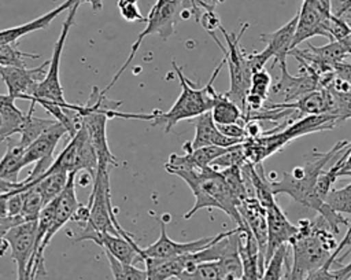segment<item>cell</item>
Wrapping results in <instances>:
<instances>
[{
  "mask_svg": "<svg viewBox=\"0 0 351 280\" xmlns=\"http://www.w3.org/2000/svg\"><path fill=\"white\" fill-rule=\"evenodd\" d=\"M97 169V156L85 126L81 124L80 129L70 137L62 152L53 159L47 170H63L67 173L85 172L92 178Z\"/></svg>",
  "mask_w": 351,
  "mask_h": 280,
  "instance_id": "cell-9",
  "label": "cell"
},
{
  "mask_svg": "<svg viewBox=\"0 0 351 280\" xmlns=\"http://www.w3.org/2000/svg\"><path fill=\"white\" fill-rule=\"evenodd\" d=\"M174 71L180 80L181 93L174 102V104L167 111L154 110L149 114H134V113H119L115 108L110 110V119L111 118H123V119H140L151 122L152 126H163L165 133H169L180 121L195 118L206 111H210L214 100L217 97V91L214 88V81L219 74L222 66L225 65V59L219 62L215 67L214 73L211 74L208 82L203 88H193L191 81L184 75L181 67L173 60L171 62Z\"/></svg>",
  "mask_w": 351,
  "mask_h": 280,
  "instance_id": "cell-2",
  "label": "cell"
},
{
  "mask_svg": "<svg viewBox=\"0 0 351 280\" xmlns=\"http://www.w3.org/2000/svg\"><path fill=\"white\" fill-rule=\"evenodd\" d=\"M335 264L333 259L328 261L325 265L318 268L317 270L311 272L304 280H340L335 270H332V265Z\"/></svg>",
  "mask_w": 351,
  "mask_h": 280,
  "instance_id": "cell-36",
  "label": "cell"
},
{
  "mask_svg": "<svg viewBox=\"0 0 351 280\" xmlns=\"http://www.w3.org/2000/svg\"><path fill=\"white\" fill-rule=\"evenodd\" d=\"M63 135H67L64 125L59 121H55L34 141H32L29 147H26L23 152V165L25 167L33 165V170L25 180H22L23 184L38 178L51 166V163L55 159V148L63 137Z\"/></svg>",
  "mask_w": 351,
  "mask_h": 280,
  "instance_id": "cell-10",
  "label": "cell"
},
{
  "mask_svg": "<svg viewBox=\"0 0 351 280\" xmlns=\"http://www.w3.org/2000/svg\"><path fill=\"white\" fill-rule=\"evenodd\" d=\"M159 225H160L159 237L152 244H149L144 248L140 247L138 254L141 257V261L144 258H159V259H162V258H174V257H180V255L196 253L199 250L206 248L207 246L217 242L218 239H221L225 235V232H222V233H218V235H214V236H206V237H200V239H196V240H192V242L181 243V242H176V240H173L167 236L166 222L163 220L159 221Z\"/></svg>",
  "mask_w": 351,
  "mask_h": 280,
  "instance_id": "cell-12",
  "label": "cell"
},
{
  "mask_svg": "<svg viewBox=\"0 0 351 280\" xmlns=\"http://www.w3.org/2000/svg\"><path fill=\"white\" fill-rule=\"evenodd\" d=\"M93 188L89 195L88 203V220L80 233L99 231L114 235H121L126 239L133 236L126 232L117 220L115 210L111 202V184H110V169L97 166L93 177Z\"/></svg>",
  "mask_w": 351,
  "mask_h": 280,
  "instance_id": "cell-5",
  "label": "cell"
},
{
  "mask_svg": "<svg viewBox=\"0 0 351 280\" xmlns=\"http://www.w3.org/2000/svg\"><path fill=\"white\" fill-rule=\"evenodd\" d=\"M223 0H184V8L191 12V16L197 22L203 11H215V7Z\"/></svg>",
  "mask_w": 351,
  "mask_h": 280,
  "instance_id": "cell-35",
  "label": "cell"
},
{
  "mask_svg": "<svg viewBox=\"0 0 351 280\" xmlns=\"http://www.w3.org/2000/svg\"><path fill=\"white\" fill-rule=\"evenodd\" d=\"M298 233L288 243L292 248V265L288 280H304L328 261L340 255L344 244L336 242V233L319 214L314 220H300Z\"/></svg>",
  "mask_w": 351,
  "mask_h": 280,
  "instance_id": "cell-1",
  "label": "cell"
},
{
  "mask_svg": "<svg viewBox=\"0 0 351 280\" xmlns=\"http://www.w3.org/2000/svg\"><path fill=\"white\" fill-rule=\"evenodd\" d=\"M75 177H77V173H69V178L64 189L60 192L58 198L53 199V203H55L53 220L48 231L43 236L41 242L37 244V247L33 251V255L29 264V270H27V280H36L37 276H41V275L45 276V264H44L45 248L48 247L49 242L56 235V232H59L66 225V222L71 220V217L74 215V213L81 205L75 194Z\"/></svg>",
  "mask_w": 351,
  "mask_h": 280,
  "instance_id": "cell-8",
  "label": "cell"
},
{
  "mask_svg": "<svg viewBox=\"0 0 351 280\" xmlns=\"http://www.w3.org/2000/svg\"><path fill=\"white\" fill-rule=\"evenodd\" d=\"M104 254L107 257L114 280H147L145 269H140L129 264H122L108 253H104Z\"/></svg>",
  "mask_w": 351,
  "mask_h": 280,
  "instance_id": "cell-30",
  "label": "cell"
},
{
  "mask_svg": "<svg viewBox=\"0 0 351 280\" xmlns=\"http://www.w3.org/2000/svg\"><path fill=\"white\" fill-rule=\"evenodd\" d=\"M82 0H77L69 10H67V16L62 25V30L59 34V38L56 40L52 51V56L49 59V65L47 69V73L40 82V85L36 89L34 96L29 100L30 107L27 111L33 113L36 104L41 103H53L60 107H71L73 104L66 102L63 96V86L60 84V59H62V52L66 44V38L69 36V32L74 23L78 7L81 5Z\"/></svg>",
  "mask_w": 351,
  "mask_h": 280,
  "instance_id": "cell-7",
  "label": "cell"
},
{
  "mask_svg": "<svg viewBox=\"0 0 351 280\" xmlns=\"http://www.w3.org/2000/svg\"><path fill=\"white\" fill-rule=\"evenodd\" d=\"M250 27V23H243L239 33H228L222 25L219 26L221 33L226 41V48L218 40L215 33H211V37L218 44L223 54L225 63L229 67V77H230V86L229 91L225 93L232 102H234L245 114V96L250 89L251 77L254 74L250 62L247 59V54H244L240 48V40L244 32Z\"/></svg>",
  "mask_w": 351,
  "mask_h": 280,
  "instance_id": "cell-6",
  "label": "cell"
},
{
  "mask_svg": "<svg viewBox=\"0 0 351 280\" xmlns=\"http://www.w3.org/2000/svg\"><path fill=\"white\" fill-rule=\"evenodd\" d=\"M89 3L93 12H99L103 8V0H82V3Z\"/></svg>",
  "mask_w": 351,
  "mask_h": 280,
  "instance_id": "cell-40",
  "label": "cell"
},
{
  "mask_svg": "<svg viewBox=\"0 0 351 280\" xmlns=\"http://www.w3.org/2000/svg\"><path fill=\"white\" fill-rule=\"evenodd\" d=\"M270 82H271V77H270L269 71L265 69H261L252 74L248 93L258 95L266 100L269 97Z\"/></svg>",
  "mask_w": 351,
  "mask_h": 280,
  "instance_id": "cell-33",
  "label": "cell"
},
{
  "mask_svg": "<svg viewBox=\"0 0 351 280\" xmlns=\"http://www.w3.org/2000/svg\"><path fill=\"white\" fill-rule=\"evenodd\" d=\"M346 280H351V273H350V275H348V277H347V279H346Z\"/></svg>",
  "mask_w": 351,
  "mask_h": 280,
  "instance_id": "cell-41",
  "label": "cell"
},
{
  "mask_svg": "<svg viewBox=\"0 0 351 280\" xmlns=\"http://www.w3.org/2000/svg\"><path fill=\"white\" fill-rule=\"evenodd\" d=\"M38 54L22 52L18 44H7L0 41V66H25V58H38Z\"/></svg>",
  "mask_w": 351,
  "mask_h": 280,
  "instance_id": "cell-32",
  "label": "cell"
},
{
  "mask_svg": "<svg viewBox=\"0 0 351 280\" xmlns=\"http://www.w3.org/2000/svg\"><path fill=\"white\" fill-rule=\"evenodd\" d=\"M26 121V113L15 106V99L0 93V141L19 135Z\"/></svg>",
  "mask_w": 351,
  "mask_h": 280,
  "instance_id": "cell-21",
  "label": "cell"
},
{
  "mask_svg": "<svg viewBox=\"0 0 351 280\" xmlns=\"http://www.w3.org/2000/svg\"><path fill=\"white\" fill-rule=\"evenodd\" d=\"M21 199H22V209H21V217L25 221H37L43 207L45 206V202L34 184V181L26 183L19 188Z\"/></svg>",
  "mask_w": 351,
  "mask_h": 280,
  "instance_id": "cell-27",
  "label": "cell"
},
{
  "mask_svg": "<svg viewBox=\"0 0 351 280\" xmlns=\"http://www.w3.org/2000/svg\"><path fill=\"white\" fill-rule=\"evenodd\" d=\"M25 148L18 141H10L4 155L0 159V178L11 183H19V172L23 165Z\"/></svg>",
  "mask_w": 351,
  "mask_h": 280,
  "instance_id": "cell-25",
  "label": "cell"
},
{
  "mask_svg": "<svg viewBox=\"0 0 351 280\" xmlns=\"http://www.w3.org/2000/svg\"><path fill=\"white\" fill-rule=\"evenodd\" d=\"M324 202L340 214H351V183L343 188H332Z\"/></svg>",
  "mask_w": 351,
  "mask_h": 280,
  "instance_id": "cell-31",
  "label": "cell"
},
{
  "mask_svg": "<svg viewBox=\"0 0 351 280\" xmlns=\"http://www.w3.org/2000/svg\"><path fill=\"white\" fill-rule=\"evenodd\" d=\"M333 71L339 78L351 85V63L341 60L333 66Z\"/></svg>",
  "mask_w": 351,
  "mask_h": 280,
  "instance_id": "cell-38",
  "label": "cell"
},
{
  "mask_svg": "<svg viewBox=\"0 0 351 280\" xmlns=\"http://www.w3.org/2000/svg\"><path fill=\"white\" fill-rule=\"evenodd\" d=\"M77 0H64L60 5L55 7L53 10L45 12L44 15L29 21L26 23L18 25V26H12L8 29H3L0 30V41L1 43H7V44H18V40L29 33L41 30V29H47L49 26V23L63 11H67Z\"/></svg>",
  "mask_w": 351,
  "mask_h": 280,
  "instance_id": "cell-20",
  "label": "cell"
},
{
  "mask_svg": "<svg viewBox=\"0 0 351 280\" xmlns=\"http://www.w3.org/2000/svg\"><path fill=\"white\" fill-rule=\"evenodd\" d=\"M211 117L217 125L243 124L247 125V117L243 110L232 102L225 93H217L214 104L210 110Z\"/></svg>",
  "mask_w": 351,
  "mask_h": 280,
  "instance_id": "cell-24",
  "label": "cell"
},
{
  "mask_svg": "<svg viewBox=\"0 0 351 280\" xmlns=\"http://www.w3.org/2000/svg\"><path fill=\"white\" fill-rule=\"evenodd\" d=\"M84 240H90L96 243L104 250V253H108L122 264L134 265L137 261H141V257L138 254L140 246H137L134 239H126L121 235L99 232V231L78 233L77 236H74V242H84Z\"/></svg>",
  "mask_w": 351,
  "mask_h": 280,
  "instance_id": "cell-14",
  "label": "cell"
},
{
  "mask_svg": "<svg viewBox=\"0 0 351 280\" xmlns=\"http://www.w3.org/2000/svg\"><path fill=\"white\" fill-rule=\"evenodd\" d=\"M178 280H223L218 261L200 262L186 268L178 276Z\"/></svg>",
  "mask_w": 351,
  "mask_h": 280,
  "instance_id": "cell-28",
  "label": "cell"
},
{
  "mask_svg": "<svg viewBox=\"0 0 351 280\" xmlns=\"http://www.w3.org/2000/svg\"><path fill=\"white\" fill-rule=\"evenodd\" d=\"M37 221H25L12 226L4 240L11 248V259L16 266V280H27L29 264L34 251Z\"/></svg>",
  "mask_w": 351,
  "mask_h": 280,
  "instance_id": "cell-13",
  "label": "cell"
},
{
  "mask_svg": "<svg viewBox=\"0 0 351 280\" xmlns=\"http://www.w3.org/2000/svg\"><path fill=\"white\" fill-rule=\"evenodd\" d=\"M233 280H241V279H233Z\"/></svg>",
  "mask_w": 351,
  "mask_h": 280,
  "instance_id": "cell-42",
  "label": "cell"
},
{
  "mask_svg": "<svg viewBox=\"0 0 351 280\" xmlns=\"http://www.w3.org/2000/svg\"><path fill=\"white\" fill-rule=\"evenodd\" d=\"M296 23H298V14L280 29L271 33H265L259 37L261 41L266 43L265 48H267L271 54L273 66L287 63V58L289 55V51L292 49Z\"/></svg>",
  "mask_w": 351,
  "mask_h": 280,
  "instance_id": "cell-19",
  "label": "cell"
},
{
  "mask_svg": "<svg viewBox=\"0 0 351 280\" xmlns=\"http://www.w3.org/2000/svg\"><path fill=\"white\" fill-rule=\"evenodd\" d=\"M167 173L182 178L195 196V205L184 214L185 220L191 218L200 209H219L237 222L239 228L247 232L239 213L241 202L219 170L206 166L200 169H171Z\"/></svg>",
  "mask_w": 351,
  "mask_h": 280,
  "instance_id": "cell-3",
  "label": "cell"
},
{
  "mask_svg": "<svg viewBox=\"0 0 351 280\" xmlns=\"http://www.w3.org/2000/svg\"><path fill=\"white\" fill-rule=\"evenodd\" d=\"M23 183L19 181V183H11V181H5L3 178H0V192H7V191H11V189H15V188H19L22 187Z\"/></svg>",
  "mask_w": 351,
  "mask_h": 280,
  "instance_id": "cell-39",
  "label": "cell"
},
{
  "mask_svg": "<svg viewBox=\"0 0 351 280\" xmlns=\"http://www.w3.org/2000/svg\"><path fill=\"white\" fill-rule=\"evenodd\" d=\"M330 96V115L337 124L351 118V85L339 78L336 74L326 86Z\"/></svg>",
  "mask_w": 351,
  "mask_h": 280,
  "instance_id": "cell-22",
  "label": "cell"
},
{
  "mask_svg": "<svg viewBox=\"0 0 351 280\" xmlns=\"http://www.w3.org/2000/svg\"><path fill=\"white\" fill-rule=\"evenodd\" d=\"M195 124V137L192 141H188L191 148H199L206 145H219V147H230L239 143H243L236 139L226 137L214 122L211 113L206 111L193 118Z\"/></svg>",
  "mask_w": 351,
  "mask_h": 280,
  "instance_id": "cell-18",
  "label": "cell"
},
{
  "mask_svg": "<svg viewBox=\"0 0 351 280\" xmlns=\"http://www.w3.org/2000/svg\"><path fill=\"white\" fill-rule=\"evenodd\" d=\"M239 213L247 231L251 232L258 244V265L259 272L262 273L265 268V253L267 244V221L265 207L259 203V200L255 196H247L239 205Z\"/></svg>",
  "mask_w": 351,
  "mask_h": 280,
  "instance_id": "cell-15",
  "label": "cell"
},
{
  "mask_svg": "<svg viewBox=\"0 0 351 280\" xmlns=\"http://www.w3.org/2000/svg\"><path fill=\"white\" fill-rule=\"evenodd\" d=\"M69 173L63 170H45L38 178L33 180L45 205L58 198L67 184Z\"/></svg>",
  "mask_w": 351,
  "mask_h": 280,
  "instance_id": "cell-26",
  "label": "cell"
},
{
  "mask_svg": "<svg viewBox=\"0 0 351 280\" xmlns=\"http://www.w3.org/2000/svg\"><path fill=\"white\" fill-rule=\"evenodd\" d=\"M138 0H118L117 7L119 10L121 16L126 22H145L147 18L140 12L137 5Z\"/></svg>",
  "mask_w": 351,
  "mask_h": 280,
  "instance_id": "cell-34",
  "label": "cell"
},
{
  "mask_svg": "<svg viewBox=\"0 0 351 280\" xmlns=\"http://www.w3.org/2000/svg\"><path fill=\"white\" fill-rule=\"evenodd\" d=\"M239 254L243 265L241 280H261V272L258 265V244L251 232L248 231L243 232L239 246Z\"/></svg>",
  "mask_w": 351,
  "mask_h": 280,
  "instance_id": "cell-23",
  "label": "cell"
},
{
  "mask_svg": "<svg viewBox=\"0 0 351 280\" xmlns=\"http://www.w3.org/2000/svg\"><path fill=\"white\" fill-rule=\"evenodd\" d=\"M197 22L211 34L215 33L217 29H219L221 26V21L218 18V15L215 14V11H203L197 19Z\"/></svg>",
  "mask_w": 351,
  "mask_h": 280,
  "instance_id": "cell-37",
  "label": "cell"
},
{
  "mask_svg": "<svg viewBox=\"0 0 351 280\" xmlns=\"http://www.w3.org/2000/svg\"><path fill=\"white\" fill-rule=\"evenodd\" d=\"M266 221H267V244L265 253V264L273 255V253L282 244H288L292 237L298 233V224H292L281 207L277 205L276 199L265 206Z\"/></svg>",
  "mask_w": 351,
  "mask_h": 280,
  "instance_id": "cell-16",
  "label": "cell"
},
{
  "mask_svg": "<svg viewBox=\"0 0 351 280\" xmlns=\"http://www.w3.org/2000/svg\"><path fill=\"white\" fill-rule=\"evenodd\" d=\"M347 144V140L336 143L325 154H318L313 161H308L303 166H296L291 172H284L278 180H270L271 191L274 195L285 194L296 203L308 207L318 214L324 210L325 202L318 196L315 184L324 167L332 161L336 154Z\"/></svg>",
  "mask_w": 351,
  "mask_h": 280,
  "instance_id": "cell-4",
  "label": "cell"
},
{
  "mask_svg": "<svg viewBox=\"0 0 351 280\" xmlns=\"http://www.w3.org/2000/svg\"><path fill=\"white\" fill-rule=\"evenodd\" d=\"M288 261V244L280 246L265 264L261 280H281L284 266Z\"/></svg>",
  "mask_w": 351,
  "mask_h": 280,
  "instance_id": "cell-29",
  "label": "cell"
},
{
  "mask_svg": "<svg viewBox=\"0 0 351 280\" xmlns=\"http://www.w3.org/2000/svg\"><path fill=\"white\" fill-rule=\"evenodd\" d=\"M48 65L49 60L33 69L26 66H0V77L7 86V95L15 100H30L43 81Z\"/></svg>",
  "mask_w": 351,
  "mask_h": 280,
  "instance_id": "cell-11",
  "label": "cell"
},
{
  "mask_svg": "<svg viewBox=\"0 0 351 280\" xmlns=\"http://www.w3.org/2000/svg\"><path fill=\"white\" fill-rule=\"evenodd\" d=\"M278 66L281 70V75L277 84L273 86V91L274 93L282 95L284 97L282 103L293 102L300 96L319 88V78L313 70H308L300 66L299 75H291L287 70V63H282Z\"/></svg>",
  "mask_w": 351,
  "mask_h": 280,
  "instance_id": "cell-17",
  "label": "cell"
}]
</instances>
